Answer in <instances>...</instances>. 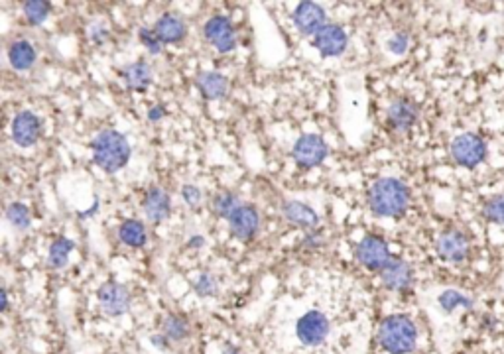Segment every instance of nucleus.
Returning a JSON list of instances; mask_svg holds the SVG:
<instances>
[{"instance_id":"nucleus-1","label":"nucleus","mask_w":504,"mask_h":354,"mask_svg":"<svg viewBox=\"0 0 504 354\" xmlns=\"http://www.w3.org/2000/svg\"><path fill=\"white\" fill-rule=\"evenodd\" d=\"M410 205V189L396 177H380L368 189V207L377 217L398 219Z\"/></svg>"},{"instance_id":"nucleus-23","label":"nucleus","mask_w":504,"mask_h":354,"mask_svg":"<svg viewBox=\"0 0 504 354\" xmlns=\"http://www.w3.org/2000/svg\"><path fill=\"white\" fill-rule=\"evenodd\" d=\"M118 239L125 242L126 246H132V248H142L146 244V227L142 220L130 219L125 220L120 227H118Z\"/></svg>"},{"instance_id":"nucleus-35","label":"nucleus","mask_w":504,"mask_h":354,"mask_svg":"<svg viewBox=\"0 0 504 354\" xmlns=\"http://www.w3.org/2000/svg\"><path fill=\"white\" fill-rule=\"evenodd\" d=\"M166 116V108L162 106V104H156V106H152L150 111H148V118L152 120V122H158V120H162Z\"/></svg>"},{"instance_id":"nucleus-27","label":"nucleus","mask_w":504,"mask_h":354,"mask_svg":"<svg viewBox=\"0 0 504 354\" xmlns=\"http://www.w3.org/2000/svg\"><path fill=\"white\" fill-rule=\"evenodd\" d=\"M164 334L168 337L169 341H174V343L183 341L189 334L188 321L181 319L179 315H168L166 321H164Z\"/></svg>"},{"instance_id":"nucleus-8","label":"nucleus","mask_w":504,"mask_h":354,"mask_svg":"<svg viewBox=\"0 0 504 354\" xmlns=\"http://www.w3.org/2000/svg\"><path fill=\"white\" fill-rule=\"evenodd\" d=\"M99 305L106 317H120L130 309V293L118 281H106L97 292Z\"/></svg>"},{"instance_id":"nucleus-33","label":"nucleus","mask_w":504,"mask_h":354,"mask_svg":"<svg viewBox=\"0 0 504 354\" xmlns=\"http://www.w3.org/2000/svg\"><path fill=\"white\" fill-rule=\"evenodd\" d=\"M408 45H410V38L406 31H398V34H394V36L388 40V50L392 53H396V55L406 53Z\"/></svg>"},{"instance_id":"nucleus-17","label":"nucleus","mask_w":504,"mask_h":354,"mask_svg":"<svg viewBox=\"0 0 504 354\" xmlns=\"http://www.w3.org/2000/svg\"><path fill=\"white\" fill-rule=\"evenodd\" d=\"M186 22L176 14H164L154 24V34L162 43H178L186 38Z\"/></svg>"},{"instance_id":"nucleus-15","label":"nucleus","mask_w":504,"mask_h":354,"mask_svg":"<svg viewBox=\"0 0 504 354\" xmlns=\"http://www.w3.org/2000/svg\"><path fill=\"white\" fill-rule=\"evenodd\" d=\"M260 227V217H258V211L251 205H241L229 217V229L234 239L239 240H251L254 239V234L258 232Z\"/></svg>"},{"instance_id":"nucleus-28","label":"nucleus","mask_w":504,"mask_h":354,"mask_svg":"<svg viewBox=\"0 0 504 354\" xmlns=\"http://www.w3.org/2000/svg\"><path fill=\"white\" fill-rule=\"evenodd\" d=\"M239 207H241V205H239V197H237L234 193H231V191H223V193H219L217 197L213 199V211H215V215L225 217V219H229Z\"/></svg>"},{"instance_id":"nucleus-2","label":"nucleus","mask_w":504,"mask_h":354,"mask_svg":"<svg viewBox=\"0 0 504 354\" xmlns=\"http://www.w3.org/2000/svg\"><path fill=\"white\" fill-rule=\"evenodd\" d=\"M378 344L388 354H410L418 346V327L404 313L382 319L378 327Z\"/></svg>"},{"instance_id":"nucleus-3","label":"nucleus","mask_w":504,"mask_h":354,"mask_svg":"<svg viewBox=\"0 0 504 354\" xmlns=\"http://www.w3.org/2000/svg\"><path fill=\"white\" fill-rule=\"evenodd\" d=\"M130 160V144L125 134L103 130L93 140V162L106 174H116Z\"/></svg>"},{"instance_id":"nucleus-10","label":"nucleus","mask_w":504,"mask_h":354,"mask_svg":"<svg viewBox=\"0 0 504 354\" xmlns=\"http://www.w3.org/2000/svg\"><path fill=\"white\" fill-rule=\"evenodd\" d=\"M469 252H471V242L461 230H445L438 239V254L445 262H453V264L465 262Z\"/></svg>"},{"instance_id":"nucleus-22","label":"nucleus","mask_w":504,"mask_h":354,"mask_svg":"<svg viewBox=\"0 0 504 354\" xmlns=\"http://www.w3.org/2000/svg\"><path fill=\"white\" fill-rule=\"evenodd\" d=\"M122 79H125L128 89L144 91V89H148V85L152 83V69L144 62L130 63V65H126L125 69H122Z\"/></svg>"},{"instance_id":"nucleus-18","label":"nucleus","mask_w":504,"mask_h":354,"mask_svg":"<svg viewBox=\"0 0 504 354\" xmlns=\"http://www.w3.org/2000/svg\"><path fill=\"white\" fill-rule=\"evenodd\" d=\"M282 215L288 222H292L295 227H302V229H315L319 225V215L309 205L300 203V201L284 203Z\"/></svg>"},{"instance_id":"nucleus-12","label":"nucleus","mask_w":504,"mask_h":354,"mask_svg":"<svg viewBox=\"0 0 504 354\" xmlns=\"http://www.w3.org/2000/svg\"><path fill=\"white\" fill-rule=\"evenodd\" d=\"M418 116H420V106L406 97H400L396 101H392L388 106V113H386L390 128L396 130V132L410 130L418 122Z\"/></svg>"},{"instance_id":"nucleus-4","label":"nucleus","mask_w":504,"mask_h":354,"mask_svg":"<svg viewBox=\"0 0 504 354\" xmlns=\"http://www.w3.org/2000/svg\"><path fill=\"white\" fill-rule=\"evenodd\" d=\"M486 154H489L486 142L475 132L459 134L451 142V157L457 166L472 169V167L483 164L486 160Z\"/></svg>"},{"instance_id":"nucleus-29","label":"nucleus","mask_w":504,"mask_h":354,"mask_svg":"<svg viewBox=\"0 0 504 354\" xmlns=\"http://www.w3.org/2000/svg\"><path fill=\"white\" fill-rule=\"evenodd\" d=\"M484 219L494 225H504V193L491 197L483 207Z\"/></svg>"},{"instance_id":"nucleus-21","label":"nucleus","mask_w":504,"mask_h":354,"mask_svg":"<svg viewBox=\"0 0 504 354\" xmlns=\"http://www.w3.org/2000/svg\"><path fill=\"white\" fill-rule=\"evenodd\" d=\"M36 57H38V53H36V48L31 45V42L28 40H18V42H14L8 48V62L14 69H18V71H26V69H30L31 65L36 63Z\"/></svg>"},{"instance_id":"nucleus-11","label":"nucleus","mask_w":504,"mask_h":354,"mask_svg":"<svg viewBox=\"0 0 504 354\" xmlns=\"http://www.w3.org/2000/svg\"><path fill=\"white\" fill-rule=\"evenodd\" d=\"M346 43H349V38H346L345 30L337 24H326L314 36V45L323 57L341 55L346 50Z\"/></svg>"},{"instance_id":"nucleus-31","label":"nucleus","mask_w":504,"mask_h":354,"mask_svg":"<svg viewBox=\"0 0 504 354\" xmlns=\"http://www.w3.org/2000/svg\"><path fill=\"white\" fill-rule=\"evenodd\" d=\"M195 293L200 297H211L217 293V280L209 276V274H203L200 280L195 281Z\"/></svg>"},{"instance_id":"nucleus-26","label":"nucleus","mask_w":504,"mask_h":354,"mask_svg":"<svg viewBox=\"0 0 504 354\" xmlns=\"http://www.w3.org/2000/svg\"><path fill=\"white\" fill-rule=\"evenodd\" d=\"M22 10H24L26 20L34 24V26H40V24L48 20L52 6L48 2H43V0H30V2H24Z\"/></svg>"},{"instance_id":"nucleus-7","label":"nucleus","mask_w":504,"mask_h":354,"mask_svg":"<svg viewBox=\"0 0 504 354\" xmlns=\"http://www.w3.org/2000/svg\"><path fill=\"white\" fill-rule=\"evenodd\" d=\"M357 260L367 268V270L380 271L392 258H390V250L386 240L380 236H365L357 244Z\"/></svg>"},{"instance_id":"nucleus-19","label":"nucleus","mask_w":504,"mask_h":354,"mask_svg":"<svg viewBox=\"0 0 504 354\" xmlns=\"http://www.w3.org/2000/svg\"><path fill=\"white\" fill-rule=\"evenodd\" d=\"M144 213L150 220L154 222H162L168 219L169 211H172V203H169V195L160 187L148 189L146 197H144Z\"/></svg>"},{"instance_id":"nucleus-16","label":"nucleus","mask_w":504,"mask_h":354,"mask_svg":"<svg viewBox=\"0 0 504 354\" xmlns=\"http://www.w3.org/2000/svg\"><path fill=\"white\" fill-rule=\"evenodd\" d=\"M294 24L300 34L315 36L326 26V12L315 2H302L294 12Z\"/></svg>"},{"instance_id":"nucleus-20","label":"nucleus","mask_w":504,"mask_h":354,"mask_svg":"<svg viewBox=\"0 0 504 354\" xmlns=\"http://www.w3.org/2000/svg\"><path fill=\"white\" fill-rule=\"evenodd\" d=\"M197 89L200 93L209 99V101H217V99H223L227 91H229V81L225 75L217 73V71H205L197 77Z\"/></svg>"},{"instance_id":"nucleus-9","label":"nucleus","mask_w":504,"mask_h":354,"mask_svg":"<svg viewBox=\"0 0 504 354\" xmlns=\"http://www.w3.org/2000/svg\"><path fill=\"white\" fill-rule=\"evenodd\" d=\"M203 34H205V40L220 53H229L234 50L237 45V34L229 18L225 16H213L209 20L205 22L203 26Z\"/></svg>"},{"instance_id":"nucleus-39","label":"nucleus","mask_w":504,"mask_h":354,"mask_svg":"<svg viewBox=\"0 0 504 354\" xmlns=\"http://www.w3.org/2000/svg\"><path fill=\"white\" fill-rule=\"evenodd\" d=\"M0 309H2V311H6V309H8V293H6L4 288L0 290Z\"/></svg>"},{"instance_id":"nucleus-13","label":"nucleus","mask_w":504,"mask_h":354,"mask_svg":"<svg viewBox=\"0 0 504 354\" xmlns=\"http://www.w3.org/2000/svg\"><path fill=\"white\" fill-rule=\"evenodd\" d=\"M42 134V122L40 118L30 113V111H24L18 113L12 120V138L14 142L22 148H31Z\"/></svg>"},{"instance_id":"nucleus-14","label":"nucleus","mask_w":504,"mask_h":354,"mask_svg":"<svg viewBox=\"0 0 504 354\" xmlns=\"http://www.w3.org/2000/svg\"><path fill=\"white\" fill-rule=\"evenodd\" d=\"M380 280L390 292H408L414 285V270L408 262L394 258L380 270Z\"/></svg>"},{"instance_id":"nucleus-40","label":"nucleus","mask_w":504,"mask_h":354,"mask_svg":"<svg viewBox=\"0 0 504 354\" xmlns=\"http://www.w3.org/2000/svg\"><path fill=\"white\" fill-rule=\"evenodd\" d=\"M223 354H239V351H237L234 346H231V344H227L225 351H223Z\"/></svg>"},{"instance_id":"nucleus-6","label":"nucleus","mask_w":504,"mask_h":354,"mask_svg":"<svg viewBox=\"0 0 504 354\" xmlns=\"http://www.w3.org/2000/svg\"><path fill=\"white\" fill-rule=\"evenodd\" d=\"M329 154V148H327L326 140L317 134H304L295 140L294 150H292V156H294L295 164L300 167H309L319 166Z\"/></svg>"},{"instance_id":"nucleus-36","label":"nucleus","mask_w":504,"mask_h":354,"mask_svg":"<svg viewBox=\"0 0 504 354\" xmlns=\"http://www.w3.org/2000/svg\"><path fill=\"white\" fill-rule=\"evenodd\" d=\"M168 337L166 334H152L150 337V343L154 344L156 348H160V351H168Z\"/></svg>"},{"instance_id":"nucleus-30","label":"nucleus","mask_w":504,"mask_h":354,"mask_svg":"<svg viewBox=\"0 0 504 354\" xmlns=\"http://www.w3.org/2000/svg\"><path fill=\"white\" fill-rule=\"evenodd\" d=\"M6 219L10 222L12 227H16V229H28L30 227V211L26 205H22V203H12L8 205L6 208Z\"/></svg>"},{"instance_id":"nucleus-25","label":"nucleus","mask_w":504,"mask_h":354,"mask_svg":"<svg viewBox=\"0 0 504 354\" xmlns=\"http://www.w3.org/2000/svg\"><path fill=\"white\" fill-rule=\"evenodd\" d=\"M75 244L69 239H55L48 252V262L52 268H63L69 262V254L74 252Z\"/></svg>"},{"instance_id":"nucleus-5","label":"nucleus","mask_w":504,"mask_h":354,"mask_svg":"<svg viewBox=\"0 0 504 354\" xmlns=\"http://www.w3.org/2000/svg\"><path fill=\"white\" fill-rule=\"evenodd\" d=\"M329 321L321 311L304 313L295 323V337L304 346H319L329 334Z\"/></svg>"},{"instance_id":"nucleus-38","label":"nucleus","mask_w":504,"mask_h":354,"mask_svg":"<svg viewBox=\"0 0 504 354\" xmlns=\"http://www.w3.org/2000/svg\"><path fill=\"white\" fill-rule=\"evenodd\" d=\"M203 244H205V239H203V236H193V239H189V242H188L189 248H195V250L201 248Z\"/></svg>"},{"instance_id":"nucleus-24","label":"nucleus","mask_w":504,"mask_h":354,"mask_svg":"<svg viewBox=\"0 0 504 354\" xmlns=\"http://www.w3.org/2000/svg\"><path fill=\"white\" fill-rule=\"evenodd\" d=\"M438 303H440V307L445 313H453L455 309H459V307L469 311V309L475 307V299L469 297V295H465V293L457 292V290H445V292L438 297Z\"/></svg>"},{"instance_id":"nucleus-32","label":"nucleus","mask_w":504,"mask_h":354,"mask_svg":"<svg viewBox=\"0 0 504 354\" xmlns=\"http://www.w3.org/2000/svg\"><path fill=\"white\" fill-rule=\"evenodd\" d=\"M138 38H140L142 45H146L150 53H154V55L162 53V42L158 40V36L154 34V30H150V28H140Z\"/></svg>"},{"instance_id":"nucleus-34","label":"nucleus","mask_w":504,"mask_h":354,"mask_svg":"<svg viewBox=\"0 0 504 354\" xmlns=\"http://www.w3.org/2000/svg\"><path fill=\"white\" fill-rule=\"evenodd\" d=\"M181 197H183V201L188 203L189 207H197L201 203L200 187H195V185H183V187H181Z\"/></svg>"},{"instance_id":"nucleus-37","label":"nucleus","mask_w":504,"mask_h":354,"mask_svg":"<svg viewBox=\"0 0 504 354\" xmlns=\"http://www.w3.org/2000/svg\"><path fill=\"white\" fill-rule=\"evenodd\" d=\"M106 34H108V31L103 30V28H99V26L94 28V26H93V28H91V40H93V42H97V43H101L106 38Z\"/></svg>"}]
</instances>
